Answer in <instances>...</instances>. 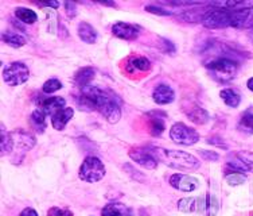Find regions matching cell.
<instances>
[{"instance_id": "obj_1", "label": "cell", "mask_w": 253, "mask_h": 216, "mask_svg": "<svg viewBox=\"0 0 253 216\" xmlns=\"http://www.w3.org/2000/svg\"><path fill=\"white\" fill-rule=\"evenodd\" d=\"M81 92L92 100L94 107H96V111L101 113L102 118L107 122L115 124L120 120V118H122V102L115 98L111 91H105V89L98 88V87L88 85V87L81 89Z\"/></svg>"}, {"instance_id": "obj_2", "label": "cell", "mask_w": 253, "mask_h": 216, "mask_svg": "<svg viewBox=\"0 0 253 216\" xmlns=\"http://www.w3.org/2000/svg\"><path fill=\"white\" fill-rule=\"evenodd\" d=\"M154 156L159 162H163L167 166L182 170V172H194L200 169L201 162L198 158L190 154V153L182 152V150H169L163 148H150Z\"/></svg>"}, {"instance_id": "obj_3", "label": "cell", "mask_w": 253, "mask_h": 216, "mask_svg": "<svg viewBox=\"0 0 253 216\" xmlns=\"http://www.w3.org/2000/svg\"><path fill=\"white\" fill-rule=\"evenodd\" d=\"M210 76L218 83H229L236 77L239 65L229 57H215L206 64Z\"/></svg>"}, {"instance_id": "obj_4", "label": "cell", "mask_w": 253, "mask_h": 216, "mask_svg": "<svg viewBox=\"0 0 253 216\" xmlns=\"http://www.w3.org/2000/svg\"><path fill=\"white\" fill-rule=\"evenodd\" d=\"M107 174V169L102 161L96 156H88L84 158L81 166L78 169V177L80 180L88 184H96L101 181Z\"/></svg>"}, {"instance_id": "obj_5", "label": "cell", "mask_w": 253, "mask_h": 216, "mask_svg": "<svg viewBox=\"0 0 253 216\" xmlns=\"http://www.w3.org/2000/svg\"><path fill=\"white\" fill-rule=\"evenodd\" d=\"M11 135L14 139V153L16 154V157L12 158V163H20L23 161L26 153L34 148L37 139L30 131L23 130V128L11 131Z\"/></svg>"}, {"instance_id": "obj_6", "label": "cell", "mask_w": 253, "mask_h": 216, "mask_svg": "<svg viewBox=\"0 0 253 216\" xmlns=\"http://www.w3.org/2000/svg\"><path fill=\"white\" fill-rule=\"evenodd\" d=\"M170 138L172 142L182 146H193L200 141V133L182 122L174 123L170 128Z\"/></svg>"}, {"instance_id": "obj_7", "label": "cell", "mask_w": 253, "mask_h": 216, "mask_svg": "<svg viewBox=\"0 0 253 216\" xmlns=\"http://www.w3.org/2000/svg\"><path fill=\"white\" fill-rule=\"evenodd\" d=\"M30 77L29 66L25 62L15 61L3 70V81L10 87H18L25 84Z\"/></svg>"}, {"instance_id": "obj_8", "label": "cell", "mask_w": 253, "mask_h": 216, "mask_svg": "<svg viewBox=\"0 0 253 216\" xmlns=\"http://www.w3.org/2000/svg\"><path fill=\"white\" fill-rule=\"evenodd\" d=\"M230 14H232L230 10L213 8L209 14L206 15V18L202 20V25H204V27L210 30L230 27Z\"/></svg>"}, {"instance_id": "obj_9", "label": "cell", "mask_w": 253, "mask_h": 216, "mask_svg": "<svg viewBox=\"0 0 253 216\" xmlns=\"http://www.w3.org/2000/svg\"><path fill=\"white\" fill-rule=\"evenodd\" d=\"M128 157L131 158L135 163L140 165V166L144 167V169H148V170H154V169H156V167H158V163H159V161L156 160V157L154 156V153L151 152V149L150 148L129 149Z\"/></svg>"}, {"instance_id": "obj_10", "label": "cell", "mask_w": 253, "mask_h": 216, "mask_svg": "<svg viewBox=\"0 0 253 216\" xmlns=\"http://www.w3.org/2000/svg\"><path fill=\"white\" fill-rule=\"evenodd\" d=\"M169 184L171 187L179 192H185V193H190V192L197 191L200 188V180L194 176L190 174H185V173H175L169 178Z\"/></svg>"}, {"instance_id": "obj_11", "label": "cell", "mask_w": 253, "mask_h": 216, "mask_svg": "<svg viewBox=\"0 0 253 216\" xmlns=\"http://www.w3.org/2000/svg\"><path fill=\"white\" fill-rule=\"evenodd\" d=\"M214 7H211L210 4H198L189 7L187 10L182 11L180 14L176 15V18L187 23H202V20L206 18V15L209 14L210 11L213 10Z\"/></svg>"}, {"instance_id": "obj_12", "label": "cell", "mask_w": 253, "mask_h": 216, "mask_svg": "<svg viewBox=\"0 0 253 216\" xmlns=\"http://www.w3.org/2000/svg\"><path fill=\"white\" fill-rule=\"evenodd\" d=\"M166 118L167 113L163 111H151L147 113V123H148V131L152 137H161L166 130Z\"/></svg>"}, {"instance_id": "obj_13", "label": "cell", "mask_w": 253, "mask_h": 216, "mask_svg": "<svg viewBox=\"0 0 253 216\" xmlns=\"http://www.w3.org/2000/svg\"><path fill=\"white\" fill-rule=\"evenodd\" d=\"M232 11V10H230ZM230 27L234 29H253V8L232 11Z\"/></svg>"}, {"instance_id": "obj_14", "label": "cell", "mask_w": 253, "mask_h": 216, "mask_svg": "<svg viewBox=\"0 0 253 216\" xmlns=\"http://www.w3.org/2000/svg\"><path fill=\"white\" fill-rule=\"evenodd\" d=\"M112 33L115 37L124 41H135L139 37V27L126 22H116L112 26Z\"/></svg>"}, {"instance_id": "obj_15", "label": "cell", "mask_w": 253, "mask_h": 216, "mask_svg": "<svg viewBox=\"0 0 253 216\" xmlns=\"http://www.w3.org/2000/svg\"><path fill=\"white\" fill-rule=\"evenodd\" d=\"M176 207H178V211L185 212V214H193V212L205 214V196L183 197L178 202Z\"/></svg>"}, {"instance_id": "obj_16", "label": "cell", "mask_w": 253, "mask_h": 216, "mask_svg": "<svg viewBox=\"0 0 253 216\" xmlns=\"http://www.w3.org/2000/svg\"><path fill=\"white\" fill-rule=\"evenodd\" d=\"M152 100L159 106L172 103L175 100V92L167 84H159L152 91Z\"/></svg>"}, {"instance_id": "obj_17", "label": "cell", "mask_w": 253, "mask_h": 216, "mask_svg": "<svg viewBox=\"0 0 253 216\" xmlns=\"http://www.w3.org/2000/svg\"><path fill=\"white\" fill-rule=\"evenodd\" d=\"M74 116V109L72 107H63L58 111H55V112L50 116V120H51V126L54 127V130H57V131H62L63 128L66 127V124H68Z\"/></svg>"}, {"instance_id": "obj_18", "label": "cell", "mask_w": 253, "mask_h": 216, "mask_svg": "<svg viewBox=\"0 0 253 216\" xmlns=\"http://www.w3.org/2000/svg\"><path fill=\"white\" fill-rule=\"evenodd\" d=\"M183 109H185L186 116L190 119V122L195 123V124H201L202 126V124H206L210 120L209 112L205 108L198 106V104L190 103Z\"/></svg>"}, {"instance_id": "obj_19", "label": "cell", "mask_w": 253, "mask_h": 216, "mask_svg": "<svg viewBox=\"0 0 253 216\" xmlns=\"http://www.w3.org/2000/svg\"><path fill=\"white\" fill-rule=\"evenodd\" d=\"M65 99L59 98V96H51V98H43L39 96L38 98V107L39 109H42L46 115L51 116L55 111H58L61 108L65 107Z\"/></svg>"}, {"instance_id": "obj_20", "label": "cell", "mask_w": 253, "mask_h": 216, "mask_svg": "<svg viewBox=\"0 0 253 216\" xmlns=\"http://www.w3.org/2000/svg\"><path fill=\"white\" fill-rule=\"evenodd\" d=\"M151 61L143 57V55H136L131 57L126 62V72L128 73H135V72H148L151 69Z\"/></svg>"}, {"instance_id": "obj_21", "label": "cell", "mask_w": 253, "mask_h": 216, "mask_svg": "<svg viewBox=\"0 0 253 216\" xmlns=\"http://www.w3.org/2000/svg\"><path fill=\"white\" fill-rule=\"evenodd\" d=\"M101 216H132L131 210L120 202H111L104 206Z\"/></svg>"}, {"instance_id": "obj_22", "label": "cell", "mask_w": 253, "mask_h": 216, "mask_svg": "<svg viewBox=\"0 0 253 216\" xmlns=\"http://www.w3.org/2000/svg\"><path fill=\"white\" fill-rule=\"evenodd\" d=\"M77 33L80 40L85 44H94L97 41V31L88 22H80L77 26Z\"/></svg>"}, {"instance_id": "obj_23", "label": "cell", "mask_w": 253, "mask_h": 216, "mask_svg": "<svg viewBox=\"0 0 253 216\" xmlns=\"http://www.w3.org/2000/svg\"><path fill=\"white\" fill-rule=\"evenodd\" d=\"M93 79H94V69L92 66H83L74 74V83L77 87H80V89L90 85Z\"/></svg>"}, {"instance_id": "obj_24", "label": "cell", "mask_w": 253, "mask_h": 216, "mask_svg": "<svg viewBox=\"0 0 253 216\" xmlns=\"http://www.w3.org/2000/svg\"><path fill=\"white\" fill-rule=\"evenodd\" d=\"M46 113L42 109H35L33 113L30 115V126L34 130L35 133L43 134L44 130L47 128V122H46Z\"/></svg>"}, {"instance_id": "obj_25", "label": "cell", "mask_w": 253, "mask_h": 216, "mask_svg": "<svg viewBox=\"0 0 253 216\" xmlns=\"http://www.w3.org/2000/svg\"><path fill=\"white\" fill-rule=\"evenodd\" d=\"M0 154L1 157L10 156L14 153V139L10 131H7L4 124H1V131H0Z\"/></svg>"}, {"instance_id": "obj_26", "label": "cell", "mask_w": 253, "mask_h": 216, "mask_svg": "<svg viewBox=\"0 0 253 216\" xmlns=\"http://www.w3.org/2000/svg\"><path fill=\"white\" fill-rule=\"evenodd\" d=\"M1 40L5 45H8L11 48H15V49H19V48L27 44V40L25 37L15 33V31H4L1 34Z\"/></svg>"}, {"instance_id": "obj_27", "label": "cell", "mask_w": 253, "mask_h": 216, "mask_svg": "<svg viewBox=\"0 0 253 216\" xmlns=\"http://www.w3.org/2000/svg\"><path fill=\"white\" fill-rule=\"evenodd\" d=\"M15 16L23 22L25 25H34L35 22L38 20V15L34 10L27 8V7H16L15 8Z\"/></svg>"}, {"instance_id": "obj_28", "label": "cell", "mask_w": 253, "mask_h": 216, "mask_svg": "<svg viewBox=\"0 0 253 216\" xmlns=\"http://www.w3.org/2000/svg\"><path fill=\"white\" fill-rule=\"evenodd\" d=\"M219 96L224 100V103L230 108H237L241 103V96L237 91L232 88H225L219 92Z\"/></svg>"}, {"instance_id": "obj_29", "label": "cell", "mask_w": 253, "mask_h": 216, "mask_svg": "<svg viewBox=\"0 0 253 216\" xmlns=\"http://www.w3.org/2000/svg\"><path fill=\"white\" fill-rule=\"evenodd\" d=\"M219 208H221V204H219L218 199L208 192L206 196H205V214L206 216H215L219 212Z\"/></svg>"}, {"instance_id": "obj_30", "label": "cell", "mask_w": 253, "mask_h": 216, "mask_svg": "<svg viewBox=\"0 0 253 216\" xmlns=\"http://www.w3.org/2000/svg\"><path fill=\"white\" fill-rule=\"evenodd\" d=\"M76 104H77V107L80 109H83L85 112H92V111H96V107H94V104L90 99L86 96V95H84L83 92H80L78 95H76Z\"/></svg>"}, {"instance_id": "obj_31", "label": "cell", "mask_w": 253, "mask_h": 216, "mask_svg": "<svg viewBox=\"0 0 253 216\" xmlns=\"http://www.w3.org/2000/svg\"><path fill=\"white\" fill-rule=\"evenodd\" d=\"M239 128L245 134H253V113H244L239 120Z\"/></svg>"}, {"instance_id": "obj_32", "label": "cell", "mask_w": 253, "mask_h": 216, "mask_svg": "<svg viewBox=\"0 0 253 216\" xmlns=\"http://www.w3.org/2000/svg\"><path fill=\"white\" fill-rule=\"evenodd\" d=\"M225 181L228 182L230 187H239L243 185L247 181V176L244 173L239 172H229L225 174Z\"/></svg>"}, {"instance_id": "obj_33", "label": "cell", "mask_w": 253, "mask_h": 216, "mask_svg": "<svg viewBox=\"0 0 253 216\" xmlns=\"http://www.w3.org/2000/svg\"><path fill=\"white\" fill-rule=\"evenodd\" d=\"M61 88H62V83L58 79H49L47 81H44V84L42 85V91L46 95L54 94Z\"/></svg>"}, {"instance_id": "obj_34", "label": "cell", "mask_w": 253, "mask_h": 216, "mask_svg": "<svg viewBox=\"0 0 253 216\" xmlns=\"http://www.w3.org/2000/svg\"><path fill=\"white\" fill-rule=\"evenodd\" d=\"M236 157L244 162V165L248 169V173H253V152H237Z\"/></svg>"}, {"instance_id": "obj_35", "label": "cell", "mask_w": 253, "mask_h": 216, "mask_svg": "<svg viewBox=\"0 0 253 216\" xmlns=\"http://www.w3.org/2000/svg\"><path fill=\"white\" fill-rule=\"evenodd\" d=\"M226 167L232 169V172L248 173V169H247V166L244 165V162L241 161V160H239V158L236 157V156H234L233 160L228 161V163H226Z\"/></svg>"}, {"instance_id": "obj_36", "label": "cell", "mask_w": 253, "mask_h": 216, "mask_svg": "<svg viewBox=\"0 0 253 216\" xmlns=\"http://www.w3.org/2000/svg\"><path fill=\"white\" fill-rule=\"evenodd\" d=\"M200 153V156L206 161L210 162H217L219 160V154L217 152H211V150H205V149H201L198 150Z\"/></svg>"}, {"instance_id": "obj_37", "label": "cell", "mask_w": 253, "mask_h": 216, "mask_svg": "<svg viewBox=\"0 0 253 216\" xmlns=\"http://www.w3.org/2000/svg\"><path fill=\"white\" fill-rule=\"evenodd\" d=\"M47 216H73V212L66 208H59V207H51L47 211Z\"/></svg>"}, {"instance_id": "obj_38", "label": "cell", "mask_w": 253, "mask_h": 216, "mask_svg": "<svg viewBox=\"0 0 253 216\" xmlns=\"http://www.w3.org/2000/svg\"><path fill=\"white\" fill-rule=\"evenodd\" d=\"M146 11L151 12V14L162 15V16H170V15H172V12H171V11L165 10V8H162V7H158V5H155V4L146 5Z\"/></svg>"}, {"instance_id": "obj_39", "label": "cell", "mask_w": 253, "mask_h": 216, "mask_svg": "<svg viewBox=\"0 0 253 216\" xmlns=\"http://www.w3.org/2000/svg\"><path fill=\"white\" fill-rule=\"evenodd\" d=\"M208 143H209V145H213V146H215V148L222 149V150H228L229 149L228 145L224 142V139H222L221 137H217V135L208 138Z\"/></svg>"}, {"instance_id": "obj_40", "label": "cell", "mask_w": 253, "mask_h": 216, "mask_svg": "<svg viewBox=\"0 0 253 216\" xmlns=\"http://www.w3.org/2000/svg\"><path fill=\"white\" fill-rule=\"evenodd\" d=\"M162 45H163V50L165 52H167V53H175V46H174V44L171 42V41L169 40H162Z\"/></svg>"}, {"instance_id": "obj_41", "label": "cell", "mask_w": 253, "mask_h": 216, "mask_svg": "<svg viewBox=\"0 0 253 216\" xmlns=\"http://www.w3.org/2000/svg\"><path fill=\"white\" fill-rule=\"evenodd\" d=\"M76 7H77V5H76L74 1H66V3H65V8H66V12H68L69 16L73 18L74 15H76V10H77Z\"/></svg>"}, {"instance_id": "obj_42", "label": "cell", "mask_w": 253, "mask_h": 216, "mask_svg": "<svg viewBox=\"0 0 253 216\" xmlns=\"http://www.w3.org/2000/svg\"><path fill=\"white\" fill-rule=\"evenodd\" d=\"M37 5L39 7H51V8H58V1H37Z\"/></svg>"}, {"instance_id": "obj_43", "label": "cell", "mask_w": 253, "mask_h": 216, "mask_svg": "<svg viewBox=\"0 0 253 216\" xmlns=\"http://www.w3.org/2000/svg\"><path fill=\"white\" fill-rule=\"evenodd\" d=\"M19 216H39L38 212L35 211L34 208H31V207H27V208H25L23 211L20 212Z\"/></svg>"}, {"instance_id": "obj_44", "label": "cell", "mask_w": 253, "mask_h": 216, "mask_svg": "<svg viewBox=\"0 0 253 216\" xmlns=\"http://www.w3.org/2000/svg\"><path fill=\"white\" fill-rule=\"evenodd\" d=\"M247 87H248V89L251 92H253V77H251V79L247 81Z\"/></svg>"}, {"instance_id": "obj_45", "label": "cell", "mask_w": 253, "mask_h": 216, "mask_svg": "<svg viewBox=\"0 0 253 216\" xmlns=\"http://www.w3.org/2000/svg\"><path fill=\"white\" fill-rule=\"evenodd\" d=\"M98 3L102 5H111V7H116V4H115L113 1H111V3H108V1H98Z\"/></svg>"}, {"instance_id": "obj_46", "label": "cell", "mask_w": 253, "mask_h": 216, "mask_svg": "<svg viewBox=\"0 0 253 216\" xmlns=\"http://www.w3.org/2000/svg\"><path fill=\"white\" fill-rule=\"evenodd\" d=\"M248 37H249V40H251V42H252V44H253V29L251 30V31H249Z\"/></svg>"}]
</instances>
